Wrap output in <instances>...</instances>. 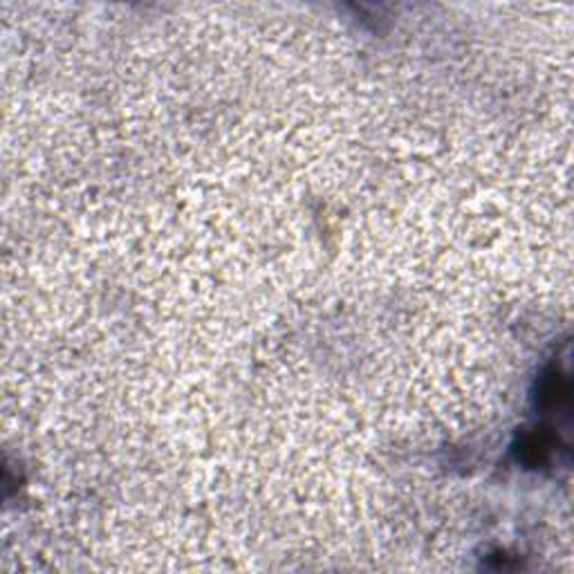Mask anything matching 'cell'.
Listing matches in <instances>:
<instances>
[{
    "instance_id": "obj_1",
    "label": "cell",
    "mask_w": 574,
    "mask_h": 574,
    "mask_svg": "<svg viewBox=\"0 0 574 574\" xmlns=\"http://www.w3.org/2000/svg\"><path fill=\"white\" fill-rule=\"evenodd\" d=\"M570 397V384H568L566 374L559 373L557 368H548L543 377H538V391H537V406L543 411H554V408L563 406Z\"/></svg>"
},
{
    "instance_id": "obj_2",
    "label": "cell",
    "mask_w": 574,
    "mask_h": 574,
    "mask_svg": "<svg viewBox=\"0 0 574 574\" xmlns=\"http://www.w3.org/2000/svg\"><path fill=\"white\" fill-rule=\"evenodd\" d=\"M554 449V440L548 433H528V436L520 437V445L517 446L518 460H523L525 465L538 466L546 465L549 454Z\"/></svg>"
}]
</instances>
